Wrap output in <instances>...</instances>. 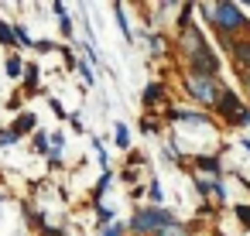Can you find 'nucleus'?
<instances>
[{"label": "nucleus", "instance_id": "obj_1", "mask_svg": "<svg viewBox=\"0 0 250 236\" xmlns=\"http://www.w3.org/2000/svg\"><path fill=\"white\" fill-rule=\"evenodd\" d=\"M199 11L206 14L209 28L219 38H240L243 31H250V18H243V7L229 4V0H216V4H199Z\"/></svg>", "mask_w": 250, "mask_h": 236}, {"label": "nucleus", "instance_id": "obj_2", "mask_svg": "<svg viewBox=\"0 0 250 236\" xmlns=\"http://www.w3.org/2000/svg\"><path fill=\"white\" fill-rule=\"evenodd\" d=\"M168 222H175V216H171L168 209H161V205H144V209H134L127 229H130L134 236H154V233H158L161 226H168Z\"/></svg>", "mask_w": 250, "mask_h": 236}, {"label": "nucleus", "instance_id": "obj_3", "mask_svg": "<svg viewBox=\"0 0 250 236\" xmlns=\"http://www.w3.org/2000/svg\"><path fill=\"white\" fill-rule=\"evenodd\" d=\"M182 89H185L195 103L216 106V99H219V93H223V82H219V79H202V76L185 72V76H182Z\"/></svg>", "mask_w": 250, "mask_h": 236}, {"label": "nucleus", "instance_id": "obj_4", "mask_svg": "<svg viewBox=\"0 0 250 236\" xmlns=\"http://www.w3.org/2000/svg\"><path fill=\"white\" fill-rule=\"evenodd\" d=\"M209 48V41H206V35L199 31V24H192V28H185V31H178V55L188 62V59H195V55H202Z\"/></svg>", "mask_w": 250, "mask_h": 236}, {"label": "nucleus", "instance_id": "obj_5", "mask_svg": "<svg viewBox=\"0 0 250 236\" xmlns=\"http://www.w3.org/2000/svg\"><path fill=\"white\" fill-rule=\"evenodd\" d=\"M219 41H223V48L229 52L236 76L250 72V38H219Z\"/></svg>", "mask_w": 250, "mask_h": 236}, {"label": "nucleus", "instance_id": "obj_6", "mask_svg": "<svg viewBox=\"0 0 250 236\" xmlns=\"http://www.w3.org/2000/svg\"><path fill=\"white\" fill-rule=\"evenodd\" d=\"M185 65H188L185 72H192V76H202V79H219V55H216L212 48H206L202 55L188 59Z\"/></svg>", "mask_w": 250, "mask_h": 236}, {"label": "nucleus", "instance_id": "obj_7", "mask_svg": "<svg viewBox=\"0 0 250 236\" xmlns=\"http://www.w3.org/2000/svg\"><path fill=\"white\" fill-rule=\"evenodd\" d=\"M226 123H233L240 113H243V99H240V93H233V89H226L223 86V93H219V99H216V106H212Z\"/></svg>", "mask_w": 250, "mask_h": 236}, {"label": "nucleus", "instance_id": "obj_8", "mask_svg": "<svg viewBox=\"0 0 250 236\" xmlns=\"http://www.w3.org/2000/svg\"><path fill=\"white\" fill-rule=\"evenodd\" d=\"M192 164H195V171H202L206 178H219V171H223L219 154H195V157H192Z\"/></svg>", "mask_w": 250, "mask_h": 236}, {"label": "nucleus", "instance_id": "obj_9", "mask_svg": "<svg viewBox=\"0 0 250 236\" xmlns=\"http://www.w3.org/2000/svg\"><path fill=\"white\" fill-rule=\"evenodd\" d=\"M11 130H14L18 137H24V134H35V130H38V117H35L31 110H24V113H18V120L11 123Z\"/></svg>", "mask_w": 250, "mask_h": 236}, {"label": "nucleus", "instance_id": "obj_10", "mask_svg": "<svg viewBox=\"0 0 250 236\" xmlns=\"http://www.w3.org/2000/svg\"><path fill=\"white\" fill-rule=\"evenodd\" d=\"M161 103H168V93H165V86H161V82H151V86L144 89V106H147V110H154V106H161Z\"/></svg>", "mask_w": 250, "mask_h": 236}, {"label": "nucleus", "instance_id": "obj_11", "mask_svg": "<svg viewBox=\"0 0 250 236\" xmlns=\"http://www.w3.org/2000/svg\"><path fill=\"white\" fill-rule=\"evenodd\" d=\"M52 11H55V18H59V31H62L65 38H72V18H69V11H65V4H62V0H55Z\"/></svg>", "mask_w": 250, "mask_h": 236}, {"label": "nucleus", "instance_id": "obj_12", "mask_svg": "<svg viewBox=\"0 0 250 236\" xmlns=\"http://www.w3.org/2000/svg\"><path fill=\"white\" fill-rule=\"evenodd\" d=\"M38 82H42V65L38 62H28L24 65V89L28 93H38Z\"/></svg>", "mask_w": 250, "mask_h": 236}, {"label": "nucleus", "instance_id": "obj_13", "mask_svg": "<svg viewBox=\"0 0 250 236\" xmlns=\"http://www.w3.org/2000/svg\"><path fill=\"white\" fill-rule=\"evenodd\" d=\"M195 11H199V4H182V7H178V31H185V28L195 24V21H192Z\"/></svg>", "mask_w": 250, "mask_h": 236}, {"label": "nucleus", "instance_id": "obj_14", "mask_svg": "<svg viewBox=\"0 0 250 236\" xmlns=\"http://www.w3.org/2000/svg\"><path fill=\"white\" fill-rule=\"evenodd\" d=\"M0 45L4 48H18V38H14V24H7L0 18Z\"/></svg>", "mask_w": 250, "mask_h": 236}, {"label": "nucleus", "instance_id": "obj_15", "mask_svg": "<svg viewBox=\"0 0 250 236\" xmlns=\"http://www.w3.org/2000/svg\"><path fill=\"white\" fill-rule=\"evenodd\" d=\"M113 144H117L120 151L130 147V127H127V123H117V130H113Z\"/></svg>", "mask_w": 250, "mask_h": 236}, {"label": "nucleus", "instance_id": "obj_16", "mask_svg": "<svg viewBox=\"0 0 250 236\" xmlns=\"http://www.w3.org/2000/svg\"><path fill=\"white\" fill-rule=\"evenodd\" d=\"M31 147H35V154H48V147H52V137H48L45 130H35V137H31Z\"/></svg>", "mask_w": 250, "mask_h": 236}, {"label": "nucleus", "instance_id": "obj_17", "mask_svg": "<svg viewBox=\"0 0 250 236\" xmlns=\"http://www.w3.org/2000/svg\"><path fill=\"white\" fill-rule=\"evenodd\" d=\"M113 14H117V24H120L124 41H134V31H130V24H127V18H124V7H120V4H113Z\"/></svg>", "mask_w": 250, "mask_h": 236}, {"label": "nucleus", "instance_id": "obj_18", "mask_svg": "<svg viewBox=\"0 0 250 236\" xmlns=\"http://www.w3.org/2000/svg\"><path fill=\"white\" fill-rule=\"evenodd\" d=\"M110 185H113V171H103V178H100L96 188H93V202H96V205H100V198H103V192H106Z\"/></svg>", "mask_w": 250, "mask_h": 236}, {"label": "nucleus", "instance_id": "obj_19", "mask_svg": "<svg viewBox=\"0 0 250 236\" xmlns=\"http://www.w3.org/2000/svg\"><path fill=\"white\" fill-rule=\"evenodd\" d=\"M212 185H216V178H206V175H195V192H199L202 198H212Z\"/></svg>", "mask_w": 250, "mask_h": 236}, {"label": "nucleus", "instance_id": "obj_20", "mask_svg": "<svg viewBox=\"0 0 250 236\" xmlns=\"http://www.w3.org/2000/svg\"><path fill=\"white\" fill-rule=\"evenodd\" d=\"M154 236H188V226H182V222L175 219V222H168V226H161V229H158Z\"/></svg>", "mask_w": 250, "mask_h": 236}, {"label": "nucleus", "instance_id": "obj_21", "mask_svg": "<svg viewBox=\"0 0 250 236\" xmlns=\"http://www.w3.org/2000/svg\"><path fill=\"white\" fill-rule=\"evenodd\" d=\"M14 38H18V48H35V38L28 35L24 24H14Z\"/></svg>", "mask_w": 250, "mask_h": 236}, {"label": "nucleus", "instance_id": "obj_22", "mask_svg": "<svg viewBox=\"0 0 250 236\" xmlns=\"http://www.w3.org/2000/svg\"><path fill=\"white\" fill-rule=\"evenodd\" d=\"M7 76H11V79H21V76H24V62H21L14 52L7 55Z\"/></svg>", "mask_w": 250, "mask_h": 236}, {"label": "nucleus", "instance_id": "obj_23", "mask_svg": "<svg viewBox=\"0 0 250 236\" xmlns=\"http://www.w3.org/2000/svg\"><path fill=\"white\" fill-rule=\"evenodd\" d=\"M147 198H151V205H161V202H165L161 181H147Z\"/></svg>", "mask_w": 250, "mask_h": 236}, {"label": "nucleus", "instance_id": "obj_24", "mask_svg": "<svg viewBox=\"0 0 250 236\" xmlns=\"http://www.w3.org/2000/svg\"><path fill=\"white\" fill-rule=\"evenodd\" d=\"M76 72L83 76V82H86V86H93V82H96V72H93V65H89V62H79V65H76Z\"/></svg>", "mask_w": 250, "mask_h": 236}, {"label": "nucleus", "instance_id": "obj_25", "mask_svg": "<svg viewBox=\"0 0 250 236\" xmlns=\"http://www.w3.org/2000/svg\"><path fill=\"white\" fill-rule=\"evenodd\" d=\"M96 219H100V226H113V209L100 202V205H96Z\"/></svg>", "mask_w": 250, "mask_h": 236}, {"label": "nucleus", "instance_id": "obj_26", "mask_svg": "<svg viewBox=\"0 0 250 236\" xmlns=\"http://www.w3.org/2000/svg\"><path fill=\"white\" fill-rule=\"evenodd\" d=\"M233 216H236V222H240L243 229H250V205H236Z\"/></svg>", "mask_w": 250, "mask_h": 236}, {"label": "nucleus", "instance_id": "obj_27", "mask_svg": "<svg viewBox=\"0 0 250 236\" xmlns=\"http://www.w3.org/2000/svg\"><path fill=\"white\" fill-rule=\"evenodd\" d=\"M124 233H127L124 222H113V226H103V229H100V236H124Z\"/></svg>", "mask_w": 250, "mask_h": 236}, {"label": "nucleus", "instance_id": "obj_28", "mask_svg": "<svg viewBox=\"0 0 250 236\" xmlns=\"http://www.w3.org/2000/svg\"><path fill=\"white\" fill-rule=\"evenodd\" d=\"M18 140H21V137H18L11 127H7V130H0V147H11V144H18Z\"/></svg>", "mask_w": 250, "mask_h": 236}, {"label": "nucleus", "instance_id": "obj_29", "mask_svg": "<svg viewBox=\"0 0 250 236\" xmlns=\"http://www.w3.org/2000/svg\"><path fill=\"white\" fill-rule=\"evenodd\" d=\"M141 127H144V134H158V130H161V120H154V117H144V123H141Z\"/></svg>", "mask_w": 250, "mask_h": 236}, {"label": "nucleus", "instance_id": "obj_30", "mask_svg": "<svg viewBox=\"0 0 250 236\" xmlns=\"http://www.w3.org/2000/svg\"><path fill=\"white\" fill-rule=\"evenodd\" d=\"M48 106H52V113H55L59 120H69V113H65V106H62L59 99H48Z\"/></svg>", "mask_w": 250, "mask_h": 236}, {"label": "nucleus", "instance_id": "obj_31", "mask_svg": "<svg viewBox=\"0 0 250 236\" xmlns=\"http://www.w3.org/2000/svg\"><path fill=\"white\" fill-rule=\"evenodd\" d=\"M212 198H216V202H226V185H223L219 178H216V185H212Z\"/></svg>", "mask_w": 250, "mask_h": 236}, {"label": "nucleus", "instance_id": "obj_32", "mask_svg": "<svg viewBox=\"0 0 250 236\" xmlns=\"http://www.w3.org/2000/svg\"><path fill=\"white\" fill-rule=\"evenodd\" d=\"M35 48H38V52H55L59 45H55L52 38H42V41H35Z\"/></svg>", "mask_w": 250, "mask_h": 236}, {"label": "nucleus", "instance_id": "obj_33", "mask_svg": "<svg viewBox=\"0 0 250 236\" xmlns=\"http://www.w3.org/2000/svg\"><path fill=\"white\" fill-rule=\"evenodd\" d=\"M233 127H250V106H243V113L233 120Z\"/></svg>", "mask_w": 250, "mask_h": 236}, {"label": "nucleus", "instance_id": "obj_34", "mask_svg": "<svg viewBox=\"0 0 250 236\" xmlns=\"http://www.w3.org/2000/svg\"><path fill=\"white\" fill-rule=\"evenodd\" d=\"M147 41H151V52H165V35H161V38H158V35H151Z\"/></svg>", "mask_w": 250, "mask_h": 236}, {"label": "nucleus", "instance_id": "obj_35", "mask_svg": "<svg viewBox=\"0 0 250 236\" xmlns=\"http://www.w3.org/2000/svg\"><path fill=\"white\" fill-rule=\"evenodd\" d=\"M69 123H72V130H83V117L79 113H69Z\"/></svg>", "mask_w": 250, "mask_h": 236}, {"label": "nucleus", "instance_id": "obj_36", "mask_svg": "<svg viewBox=\"0 0 250 236\" xmlns=\"http://www.w3.org/2000/svg\"><path fill=\"white\" fill-rule=\"evenodd\" d=\"M0 202H4V195H0Z\"/></svg>", "mask_w": 250, "mask_h": 236}]
</instances>
